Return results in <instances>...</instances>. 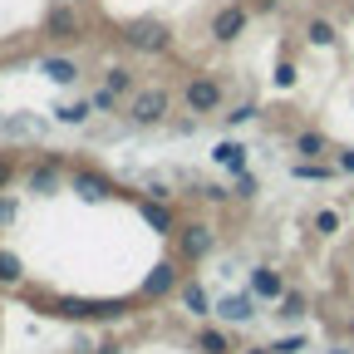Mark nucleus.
Wrapping results in <instances>:
<instances>
[{
    "mask_svg": "<svg viewBox=\"0 0 354 354\" xmlns=\"http://www.w3.org/2000/svg\"><path fill=\"white\" fill-rule=\"evenodd\" d=\"M241 153H246L241 143H216V162L221 167H241Z\"/></svg>",
    "mask_w": 354,
    "mask_h": 354,
    "instance_id": "nucleus-13",
    "label": "nucleus"
},
{
    "mask_svg": "<svg viewBox=\"0 0 354 354\" xmlns=\"http://www.w3.org/2000/svg\"><path fill=\"white\" fill-rule=\"evenodd\" d=\"M183 246H187V251H192V256H202V251H207V246H212V232H207V227H192V232H187V236H183Z\"/></svg>",
    "mask_w": 354,
    "mask_h": 354,
    "instance_id": "nucleus-12",
    "label": "nucleus"
},
{
    "mask_svg": "<svg viewBox=\"0 0 354 354\" xmlns=\"http://www.w3.org/2000/svg\"><path fill=\"white\" fill-rule=\"evenodd\" d=\"M94 109H113V88H99V94H94Z\"/></svg>",
    "mask_w": 354,
    "mask_h": 354,
    "instance_id": "nucleus-26",
    "label": "nucleus"
},
{
    "mask_svg": "<svg viewBox=\"0 0 354 354\" xmlns=\"http://www.w3.org/2000/svg\"><path fill=\"white\" fill-rule=\"evenodd\" d=\"M197 344H202L207 354H227V335H216V330H207V335H202Z\"/></svg>",
    "mask_w": 354,
    "mask_h": 354,
    "instance_id": "nucleus-17",
    "label": "nucleus"
},
{
    "mask_svg": "<svg viewBox=\"0 0 354 354\" xmlns=\"http://www.w3.org/2000/svg\"><path fill=\"white\" fill-rule=\"evenodd\" d=\"M276 84L290 88V84H295V64H281V69H276Z\"/></svg>",
    "mask_w": 354,
    "mask_h": 354,
    "instance_id": "nucleus-24",
    "label": "nucleus"
},
{
    "mask_svg": "<svg viewBox=\"0 0 354 354\" xmlns=\"http://www.w3.org/2000/svg\"><path fill=\"white\" fill-rule=\"evenodd\" d=\"M59 118H64V123H84V118H88V104H79V99H74V104H64V109H59Z\"/></svg>",
    "mask_w": 354,
    "mask_h": 354,
    "instance_id": "nucleus-18",
    "label": "nucleus"
},
{
    "mask_svg": "<svg viewBox=\"0 0 354 354\" xmlns=\"http://www.w3.org/2000/svg\"><path fill=\"white\" fill-rule=\"evenodd\" d=\"M50 35H55V39L79 35V15H74V10H55V15H50Z\"/></svg>",
    "mask_w": 354,
    "mask_h": 354,
    "instance_id": "nucleus-7",
    "label": "nucleus"
},
{
    "mask_svg": "<svg viewBox=\"0 0 354 354\" xmlns=\"http://www.w3.org/2000/svg\"><path fill=\"white\" fill-rule=\"evenodd\" d=\"M295 177H315V183H320V177H330V167H320V162H295Z\"/></svg>",
    "mask_w": 354,
    "mask_h": 354,
    "instance_id": "nucleus-22",
    "label": "nucleus"
},
{
    "mask_svg": "<svg viewBox=\"0 0 354 354\" xmlns=\"http://www.w3.org/2000/svg\"><path fill=\"white\" fill-rule=\"evenodd\" d=\"M74 192L88 197V202H99V197H109V183L99 172H74Z\"/></svg>",
    "mask_w": 354,
    "mask_h": 354,
    "instance_id": "nucleus-5",
    "label": "nucleus"
},
{
    "mask_svg": "<svg viewBox=\"0 0 354 354\" xmlns=\"http://www.w3.org/2000/svg\"><path fill=\"white\" fill-rule=\"evenodd\" d=\"M246 354H271V349H246Z\"/></svg>",
    "mask_w": 354,
    "mask_h": 354,
    "instance_id": "nucleus-30",
    "label": "nucleus"
},
{
    "mask_svg": "<svg viewBox=\"0 0 354 354\" xmlns=\"http://www.w3.org/2000/svg\"><path fill=\"white\" fill-rule=\"evenodd\" d=\"M241 30H246V10H241V6H227V10H216V20H212V39L232 44Z\"/></svg>",
    "mask_w": 354,
    "mask_h": 354,
    "instance_id": "nucleus-3",
    "label": "nucleus"
},
{
    "mask_svg": "<svg viewBox=\"0 0 354 354\" xmlns=\"http://www.w3.org/2000/svg\"><path fill=\"white\" fill-rule=\"evenodd\" d=\"M216 310H221L227 320H236V325H241V320H251V300H246V295H227Z\"/></svg>",
    "mask_w": 354,
    "mask_h": 354,
    "instance_id": "nucleus-9",
    "label": "nucleus"
},
{
    "mask_svg": "<svg viewBox=\"0 0 354 354\" xmlns=\"http://www.w3.org/2000/svg\"><path fill=\"white\" fill-rule=\"evenodd\" d=\"M349 330H354V325H349Z\"/></svg>",
    "mask_w": 354,
    "mask_h": 354,
    "instance_id": "nucleus-31",
    "label": "nucleus"
},
{
    "mask_svg": "<svg viewBox=\"0 0 354 354\" xmlns=\"http://www.w3.org/2000/svg\"><path fill=\"white\" fill-rule=\"evenodd\" d=\"M183 99H187L192 113H212V109L221 104V84H216V79H192Z\"/></svg>",
    "mask_w": 354,
    "mask_h": 354,
    "instance_id": "nucleus-2",
    "label": "nucleus"
},
{
    "mask_svg": "<svg viewBox=\"0 0 354 354\" xmlns=\"http://www.w3.org/2000/svg\"><path fill=\"white\" fill-rule=\"evenodd\" d=\"M339 167H344V172H354V153H339Z\"/></svg>",
    "mask_w": 354,
    "mask_h": 354,
    "instance_id": "nucleus-28",
    "label": "nucleus"
},
{
    "mask_svg": "<svg viewBox=\"0 0 354 354\" xmlns=\"http://www.w3.org/2000/svg\"><path fill=\"white\" fill-rule=\"evenodd\" d=\"M335 227H339V216H335V212H320V216H315V232H325V236H330Z\"/></svg>",
    "mask_w": 354,
    "mask_h": 354,
    "instance_id": "nucleus-23",
    "label": "nucleus"
},
{
    "mask_svg": "<svg viewBox=\"0 0 354 354\" xmlns=\"http://www.w3.org/2000/svg\"><path fill=\"white\" fill-rule=\"evenodd\" d=\"M167 286H172V266H158V271L148 276V286H143V290H148V295H162Z\"/></svg>",
    "mask_w": 354,
    "mask_h": 354,
    "instance_id": "nucleus-14",
    "label": "nucleus"
},
{
    "mask_svg": "<svg viewBox=\"0 0 354 354\" xmlns=\"http://www.w3.org/2000/svg\"><path fill=\"white\" fill-rule=\"evenodd\" d=\"M305 39L325 50V44H335V25H330V20H310V25H305Z\"/></svg>",
    "mask_w": 354,
    "mask_h": 354,
    "instance_id": "nucleus-11",
    "label": "nucleus"
},
{
    "mask_svg": "<svg viewBox=\"0 0 354 354\" xmlns=\"http://www.w3.org/2000/svg\"><path fill=\"white\" fill-rule=\"evenodd\" d=\"M167 113V94H162V88H153V94H138V99H133V118H138V123H158Z\"/></svg>",
    "mask_w": 354,
    "mask_h": 354,
    "instance_id": "nucleus-4",
    "label": "nucleus"
},
{
    "mask_svg": "<svg viewBox=\"0 0 354 354\" xmlns=\"http://www.w3.org/2000/svg\"><path fill=\"white\" fill-rule=\"evenodd\" d=\"M15 276H20V261L10 251H0V281H15Z\"/></svg>",
    "mask_w": 354,
    "mask_h": 354,
    "instance_id": "nucleus-20",
    "label": "nucleus"
},
{
    "mask_svg": "<svg viewBox=\"0 0 354 354\" xmlns=\"http://www.w3.org/2000/svg\"><path fill=\"white\" fill-rule=\"evenodd\" d=\"M227 118H232V123H246V118H256V109H251V104H241V109H236V113H227Z\"/></svg>",
    "mask_w": 354,
    "mask_h": 354,
    "instance_id": "nucleus-27",
    "label": "nucleus"
},
{
    "mask_svg": "<svg viewBox=\"0 0 354 354\" xmlns=\"http://www.w3.org/2000/svg\"><path fill=\"white\" fill-rule=\"evenodd\" d=\"M251 290H256V295H266V300H276V295H281V276H276V271H266V266H261V271L251 276Z\"/></svg>",
    "mask_w": 354,
    "mask_h": 354,
    "instance_id": "nucleus-6",
    "label": "nucleus"
},
{
    "mask_svg": "<svg viewBox=\"0 0 354 354\" xmlns=\"http://www.w3.org/2000/svg\"><path fill=\"white\" fill-rule=\"evenodd\" d=\"M281 315H305V300H300V295H286V310H281Z\"/></svg>",
    "mask_w": 354,
    "mask_h": 354,
    "instance_id": "nucleus-25",
    "label": "nucleus"
},
{
    "mask_svg": "<svg viewBox=\"0 0 354 354\" xmlns=\"http://www.w3.org/2000/svg\"><path fill=\"white\" fill-rule=\"evenodd\" d=\"M39 69H44V74H50L55 84H74V79H79V69H74V59H44Z\"/></svg>",
    "mask_w": 354,
    "mask_h": 354,
    "instance_id": "nucleus-8",
    "label": "nucleus"
},
{
    "mask_svg": "<svg viewBox=\"0 0 354 354\" xmlns=\"http://www.w3.org/2000/svg\"><path fill=\"white\" fill-rule=\"evenodd\" d=\"M183 305L192 310V315H207V290H202V286H187V290H183Z\"/></svg>",
    "mask_w": 354,
    "mask_h": 354,
    "instance_id": "nucleus-15",
    "label": "nucleus"
},
{
    "mask_svg": "<svg viewBox=\"0 0 354 354\" xmlns=\"http://www.w3.org/2000/svg\"><path fill=\"white\" fill-rule=\"evenodd\" d=\"M30 187H35V192H55V172H50V167H44V172H30Z\"/></svg>",
    "mask_w": 354,
    "mask_h": 354,
    "instance_id": "nucleus-19",
    "label": "nucleus"
},
{
    "mask_svg": "<svg viewBox=\"0 0 354 354\" xmlns=\"http://www.w3.org/2000/svg\"><path fill=\"white\" fill-rule=\"evenodd\" d=\"M295 148L305 153V162H315V158H320L330 143H325V133H300V138H295Z\"/></svg>",
    "mask_w": 354,
    "mask_h": 354,
    "instance_id": "nucleus-10",
    "label": "nucleus"
},
{
    "mask_svg": "<svg viewBox=\"0 0 354 354\" xmlns=\"http://www.w3.org/2000/svg\"><path fill=\"white\" fill-rule=\"evenodd\" d=\"M128 84H133V74H128V69H109V84H104V88H113V94H123Z\"/></svg>",
    "mask_w": 354,
    "mask_h": 354,
    "instance_id": "nucleus-21",
    "label": "nucleus"
},
{
    "mask_svg": "<svg viewBox=\"0 0 354 354\" xmlns=\"http://www.w3.org/2000/svg\"><path fill=\"white\" fill-rule=\"evenodd\" d=\"M128 44H133V50H167V30L158 25V20H133L128 25Z\"/></svg>",
    "mask_w": 354,
    "mask_h": 354,
    "instance_id": "nucleus-1",
    "label": "nucleus"
},
{
    "mask_svg": "<svg viewBox=\"0 0 354 354\" xmlns=\"http://www.w3.org/2000/svg\"><path fill=\"white\" fill-rule=\"evenodd\" d=\"M6 177H10V167H6V162H0V187H6Z\"/></svg>",
    "mask_w": 354,
    "mask_h": 354,
    "instance_id": "nucleus-29",
    "label": "nucleus"
},
{
    "mask_svg": "<svg viewBox=\"0 0 354 354\" xmlns=\"http://www.w3.org/2000/svg\"><path fill=\"white\" fill-rule=\"evenodd\" d=\"M143 216H148V227H153V232H167V227H172V216H167L162 207H143Z\"/></svg>",
    "mask_w": 354,
    "mask_h": 354,
    "instance_id": "nucleus-16",
    "label": "nucleus"
}]
</instances>
